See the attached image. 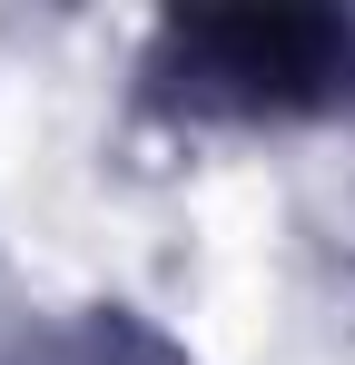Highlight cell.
<instances>
[{
    "label": "cell",
    "instance_id": "1",
    "mask_svg": "<svg viewBox=\"0 0 355 365\" xmlns=\"http://www.w3.org/2000/svg\"><path fill=\"white\" fill-rule=\"evenodd\" d=\"M197 89H227V99H316L355 69V30L326 10H187L168 20V60Z\"/></svg>",
    "mask_w": 355,
    "mask_h": 365
}]
</instances>
